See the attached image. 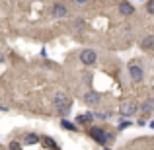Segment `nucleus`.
Wrapping results in <instances>:
<instances>
[{
    "label": "nucleus",
    "instance_id": "obj_10",
    "mask_svg": "<svg viewBox=\"0 0 154 150\" xmlns=\"http://www.w3.org/2000/svg\"><path fill=\"white\" fill-rule=\"evenodd\" d=\"M39 142V136L33 135V133H29V135L23 136V144H37Z\"/></svg>",
    "mask_w": 154,
    "mask_h": 150
},
{
    "label": "nucleus",
    "instance_id": "obj_12",
    "mask_svg": "<svg viewBox=\"0 0 154 150\" xmlns=\"http://www.w3.org/2000/svg\"><path fill=\"white\" fill-rule=\"evenodd\" d=\"M92 119H94V115H92V113H84V115H78V117H76V121H78V123H92Z\"/></svg>",
    "mask_w": 154,
    "mask_h": 150
},
{
    "label": "nucleus",
    "instance_id": "obj_6",
    "mask_svg": "<svg viewBox=\"0 0 154 150\" xmlns=\"http://www.w3.org/2000/svg\"><path fill=\"white\" fill-rule=\"evenodd\" d=\"M51 14H53V18L63 20V18H66V16H68V8L64 6L63 2H57L55 6H53V12H51Z\"/></svg>",
    "mask_w": 154,
    "mask_h": 150
},
{
    "label": "nucleus",
    "instance_id": "obj_8",
    "mask_svg": "<svg viewBox=\"0 0 154 150\" xmlns=\"http://www.w3.org/2000/svg\"><path fill=\"white\" fill-rule=\"evenodd\" d=\"M100 94L98 92H86V94H84V101H86L88 105H98L100 103Z\"/></svg>",
    "mask_w": 154,
    "mask_h": 150
},
{
    "label": "nucleus",
    "instance_id": "obj_2",
    "mask_svg": "<svg viewBox=\"0 0 154 150\" xmlns=\"http://www.w3.org/2000/svg\"><path fill=\"white\" fill-rule=\"evenodd\" d=\"M88 135L92 136V139L96 140V142H100V144H107V142H111L113 140V135L111 133H105L102 127H90V131H88Z\"/></svg>",
    "mask_w": 154,
    "mask_h": 150
},
{
    "label": "nucleus",
    "instance_id": "obj_11",
    "mask_svg": "<svg viewBox=\"0 0 154 150\" xmlns=\"http://www.w3.org/2000/svg\"><path fill=\"white\" fill-rule=\"evenodd\" d=\"M84 27H86V23H84V20L76 18L74 22H72V29H76V31H84Z\"/></svg>",
    "mask_w": 154,
    "mask_h": 150
},
{
    "label": "nucleus",
    "instance_id": "obj_16",
    "mask_svg": "<svg viewBox=\"0 0 154 150\" xmlns=\"http://www.w3.org/2000/svg\"><path fill=\"white\" fill-rule=\"evenodd\" d=\"M127 127H131V121H127V119H121L119 123H117V129H119V131H123V129H127Z\"/></svg>",
    "mask_w": 154,
    "mask_h": 150
},
{
    "label": "nucleus",
    "instance_id": "obj_14",
    "mask_svg": "<svg viewBox=\"0 0 154 150\" xmlns=\"http://www.w3.org/2000/svg\"><path fill=\"white\" fill-rule=\"evenodd\" d=\"M43 144H45L47 148H51V150H57V144H55V140L49 139V136H43Z\"/></svg>",
    "mask_w": 154,
    "mask_h": 150
},
{
    "label": "nucleus",
    "instance_id": "obj_15",
    "mask_svg": "<svg viewBox=\"0 0 154 150\" xmlns=\"http://www.w3.org/2000/svg\"><path fill=\"white\" fill-rule=\"evenodd\" d=\"M152 109H154V101H152V99H146V101H144V103H143V111L150 113Z\"/></svg>",
    "mask_w": 154,
    "mask_h": 150
},
{
    "label": "nucleus",
    "instance_id": "obj_7",
    "mask_svg": "<svg viewBox=\"0 0 154 150\" xmlns=\"http://www.w3.org/2000/svg\"><path fill=\"white\" fill-rule=\"evenodd\" d=\"M119 14L121 16H133V14H135L133 4L127 2V0H121V2H119Z\"/></svg>",
    "mask_w": 154,
    "mask_h": 150
},
{
    "label": "nucleus",
    "instance_id": "obj_4",
    "mask_svg": "<svg viewBox=\"0 0 154 150\" xmlns=\"http://www.w3.org/2000/svg\"><path fill=\"white\" fill-rule=\"evenodd\" d=\"M96 60H98V55H96L94 49H82L80 51V63L82 64L92 66V64H96Z\"/></svg>",
    "mask_w": 154,
    "mask_h": 150
},
{
    "label": "nucleus",
    "instance_id": "obj_13",
    "mask_svg": "<svg viewBox=\"0 0 154 150\" xmlns=\"http://www.w3.org/2000/svg\"><path fill=\"white\" fill-rule=\"evenodd\" d=\"M60 125H63V127L66 129V131H78V127H76L74 123H70V121H66V119H63V121H60Z\"/></svg>",
    "mask_w": 154,
    "mask_h": 150
},
{
    "label": "nucleus",
    "instance_id": "obj_21",
    "mask_svg": "<svg viewBox=\"0 0 154 150\" xmlns=\"http://www.w3.org/2000/svg\"><path fill=\"white\" fill-rule=\"evenodd\" d=\"M105 150H109V148H105Z\"/></svg>",
    "mask_w": 154,
    "mask_h": 150
},
{
    "label": "nucleus",
    "instance_id": "obj_18",
    "mask_svg": "<svg viewBox=\"0 0 154 150\" xmlns=\"http://www.w3.org/2000/svg\"><path fill=\"white\" fill-rule=\"evenodd\" d=\"M8 148H10V150H22V144L14 140V142H10V146H8Z\"/></svg>",
    "mask_w": 154,
    "mask_h": 150
},
{
    "label": "nucleus",
    "instance_id": "obj_17",
    "mask_svg": "<svg viewBox=\"0 0 154 150\" xmlns=\"http://www.w3.org/2000/svg\"><path fill=\"white\" fill-rule=\"evenodd\" d=\"M146 12L154 16V0H148V2H146Z\"/></svg>",
    "mask_w": 154,
    "mask_h": 150
},
{
    "label": "nucleus",
    "instance_id": "obj_19",
    "mask_svg": "<svg viewBox=\"0 0 154 150\" xmlns=\"http://www.w3.org/2000/svg\"><path fill=\"white\" fill-rule=\"evenodd\" d=\"M74 2H76V4H86L88 0H74Z\"/></svg>",
    "mask_w": 154,
    "mask_h": 150
},
{
    "label": "nucleus",
    "instance_id": "obj_3",
    "mask_svg": "<svg viewBox=\"0 0 154 150\" xmlns=\"http://www.w3.org/2000/svg\"><path fill=\"white\" fill-rule=\"evenodd\" d=\"M137 109H139V105H137L133 99H125V101H121V105H119V113H121L123 117H131V115H135Z\"/></svg>",
    "mask_w": 154,
    "mask_h": 150
},
{
    "label": "nucleus",
    "instance_id": "obj_1",
    "mask_svg": "<svg viewBox=\"0 0 154 150\" xmlns=\"http://www.w3.org/2000/svg\"><path fill=\"white\" fill-rule=\"evenodd\" d=\"M53 105H55V109L60 113V115L68 113V109H70V96H68L66 92H63V90L55 92V96H53Z\"/></svg>",
    "mask_w": 154,
    "mask_h": 150
},
{
    "label": "nucleus",
    "instance_id": "obj_20",
    "mask_svg": "<svg viewBox=\"0 0 154 150\" xmlns=\"http://www.w3.org/2000/svg\"><path fill=\"white\" fill-rule=\"evenodd\" d=\"M150 127H152V129H154V121H152V123H150Z\"/></svg>",
    "mask_w": 154,
    "mask_h": 150
},
{
    "label": "nucleus",
    "instance_id": "obj_9",
    "mask_svg": "<svg viewBox=\"0 0 154 150\" xmlns=\"http://www.w3.org/2000/svg\"><path fill=\"white\" fill-rule=\"evenodd\" d=\"M140 47H143L144 51H152L154 49V35H146V37L140 41Z\"/></svg>",
    "mask_w": 154,
    "mask_h": 150
},
{
    "label": "nucleus",
    "instance_id": "obj_5",
    "mask_svg": "<svg viewBox=\"0 0 154 150\" xmlns=\"http://www.w3.org/2000/svg\"><path fill=\"white\" fill-rule=\"evenodd\" d=\"M129 74H131V78L137 80V82H140V80L144 78L143 66H140V64H137V63H131V64H129Z\"/></svg>",
    "mask_w": 154,
    "mask_h": 150
}]
</instances>
